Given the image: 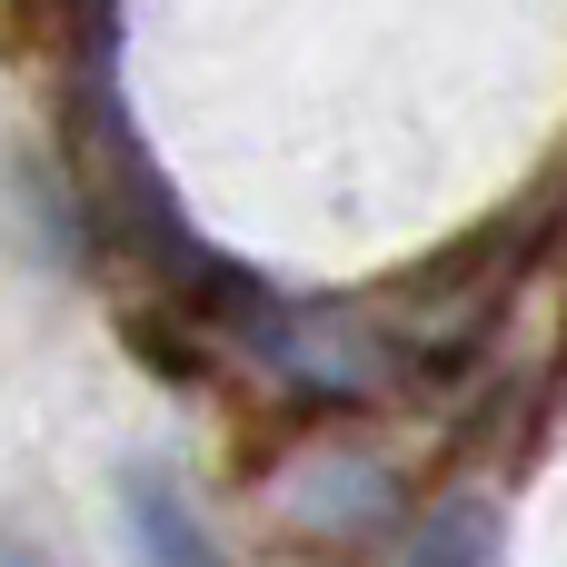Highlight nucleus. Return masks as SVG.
Returning <instances> with one entry per match:
<instances>
[{"label":"nucleus","mask_w":567,"mask_h":567,"mask_svg":"<svg viewBox=\"0 0 567 567\" xmlns=\"http://www.w3.org/2000/svg\"><path fill=\"white\" fill-rule=\"evenodd\" d=\"M110 498H120V538H130L140 567H229V548L209 538V518L189 508V488L159 458H130L110 478Z\"/></svg>","instance_id":"obj_1"},{"label":"nucleus","mask_w":567,"mask_h":567,"mask_svg":"<svg viewBox=\"0 0 567 567\" xmlns=\"http://www.w3.org/2000/svg\"><path fill=\"white\" fill-rule=\"evenodd\" d=\"M319 468H329V488H319L309 468H289V478H279V498H289L319 538H349V528H369V518H379V528H389V518H409V488H399L389 468H369L359 449H339V458H319Z\"/></svg>","instance_id":"obj_2"},{"label":"nucleus","mask_w":567,"mask_h":567,"mask_svg":"<svg viewBox=\"0 0 567 567\" xmlns=\"http://www.w3.org/2000/svg\"><path fill=\"white\" fill-rule=\"evenodd\" d=\"M409 567H508V528L488 498H439L409 538Z\"/></svg>","instance_id":"obj_3"},{"label":"nucleus","mask_w":567,"mask_h":567,"mask_svg":"<svg viewBox=\"0 0 567 567\" xmlns=\"http://www.w3.org/2000/svg\"><path fill=\"white\" fill-rule=\"evenodd\" d=\"M0 567H50V558H40L30 538H0Z\"/></svg>","instance_id":"obj_4"}]
</instances>
